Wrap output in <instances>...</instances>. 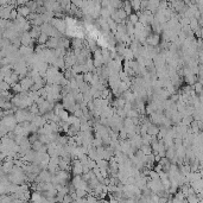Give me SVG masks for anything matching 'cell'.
Returning <instances> with one entry per match:
<instances>
[{"label":"cell","instance_id":"7a4b0ae2","mask_svg":"<svg viewBox=\"0 0 203 203\" xmlns=\"http://www.w3.org/2000/svg\"><path fill=\"white\" fill-rule=\"evenodd\" d=\"M19 83L22 84L24 92H30L31 87H32L33 84H35V82H33V80H32L31 77H25V78H23L22 81H20Z\"/></svg>","mask_w":203,"mask_h":203},{"label":"cell","instance_id":"6da1fadb","mask_svg":"<svg viewBox=\"0 0 203 203\" xmlns=\"http://www.w3.org/2000/svg\"><path fill=\"white\" fill-rule=\"evenodd\" d=\"M146 42H147V45H151L156 48V46H158V44L160 43V35L151 33V35L146 38Z\"/></svg>","mask_w":203,"mask_h":203},{"label":"cell","instance_id":"52a82bcc","mask_svg":"<svg viewBox=\"0 0 203 203\" xmlns=\"http://www.w3.org/2000/svg\"><path fill=\"white\" fill-rule=\"evenodd\" d=\"M31 200H32V202H35V203H42L43 195L40 192H38V191H35V192H32V195H31Z\"/></svg>","mask_w":203,"mask_h":203},{"label":"cell","instance_id":"4fadbf2b","mask_svg":"<svg viewBox=\"0 0 203 203\" xmlns=\"http://www.w3.org/2000/svg\"><path fill=\"white\" fill-rule=\"evenodd\" d=\"M14 94H20V93H23L24 90H23V87H22V84L20 83H16V84H13L12 86V89H11Z\"/></svg>","mask_w":203,"mask_h":203},{"label":"cell","instance_id":"d6986e66","mask_svg":"<svg viewBox=\"0 0 203 203\" xmlns=\"http://www.w3.org/2000/svg\"><path fill=\"white\" fill-rule=\"evenodd\" d=\"M117 114H118V115L121 118V119H126L127 118V113L124 111V109H117Z\"/></svg>","mask_w":203,"mask_h":203},{"label":"cell","instance_id":"30bf717a","mask_svg":"<svg viewBox=\"0 0 203 203\" xmlns=\"http://www.w3.org/2000/svg\"><path fill=\"white\" fill-rule=\"evenodd\" d=\"M125 12L127 13V16L130 17L132 13H133V9H132V5H131V1H124V7Z\"/></svg>","mask_w":203,"mask_h":203},{"label":"cell","instance_id":"ffe728a7","mask_svg":"<svg viewBox=\"0 0 203 203\" xmlns=\"http://www.w3.org/2000/svg\"><path fill=\"white\" fill-rule=\"evenodd\" d=\"M195 89H196V92H197V93L202 92V84L201 83H196L195 84Z\"/></svg>","mask_w":203,"mask_h":203},{"label":"cell","instance_id":"5b68a950","mask_svg":"<svg viewBox=\"0 0 203 203\" xmlns=\"http://www.w3.org/2000/svg\"><path fill=\"white\" fill-rule=\"evenodd\" d=\"M159 130H160V126H157V125H151L148 127V131H147V134L152 135V137H157L158 133H159Z\"/></svg>","mask_w":203,"mask_h":203},{"label":"cell","instance_id":"ba28073f","mask_svg":"<svg viewBox=\"0 0 203 203\" xmlns=\"http://www.w3.org/2000/svg\"><path fill=\"white\" fill-rule=\"evenodd\" d=\"M140 150L143 151L144 154H146V156H150V154L153 153L152 147H151V144H143V145H141V147H140Z\"/></svg>","mask_w":203,"mask_h":203},{"label":"cell","instance_id":"9c48e42d","mask_svg":"<svg viewBox=\"0 0 203 203\" xmlns=\"http://www.w3.org/2000/svg\"><path fill=\"white\" fill-rule=\"evenodd\" d=\"M126 48H127V46H126L124 43H118V44L115 45V49H117L118 55L124 56V53H125V51H126Z\"/></svg>","mask_w":203,"mask_h":203},{"label":"cell","instance_id":"ac0fdd59","mask_svg":"<svg viewBox=\"0 0 203 203\" xmlns=\"http://www.w3.org/2000/svg\"><path fill=\"white\" fill-rule=\"evenodd\" d=\"M76 195L78 196L80 198H86L87 191H86V190H82V189H76Z\"/></svg>","mask_w":203,"mask_h":203},{"label":"cell","instance_id":"5bb4252c","mask_svg":"<svg viewBox=\"0 0 203 203\" xmlns=\"http://www.w3.org/2000/svg\"><path fill=\"white\" fill-rule=\"evenodd\" d=\"M128 20H130V22H131L133 25H135L137 23H139V17L137 16V13H135V12H133L132 14H131L130 17H128Z\"/></svg>","mask_w":203,"mask_h":203},{"label":"cell","instance_id":"2e32d148","mask_svg":"<svg viewBox=\"0 0 203 203\" xmlns=\"http://www.w3.org/2000/svg\"><path fill=\"white\" fill-rule=\"evenodd\" d=\"M43 145H44V144H43V143H40V141L38 140V141H36V143H33V144H32V150L35 151V152H38V151L40 150V148L43 147Z\"/></svg>","mask_w":203,"mask_h":203},{"label":"cell","instance_id":"7c38bea8","mask_svg":"<svg viewBox=\"0 0 203 203\" xmlns=\"http://www.w3.org/2000/svg\"><path fill=\"white\" fill-rule=\"evenodd\" d=\"M59 118H61V121H64V123H67L68 121V119H69V117H70V113L68 112V111H62L59 113V115H58Z\"/></svg>","mask_w":203,"mask_h":203},{"label":"cell","instance_id":"9a60e30c","mask_svg":"<svg viewBox=\"0 0 203 203\" xmlns=\"http://www.w3.org/2000/svg\"><path fill=\"white\" fill-rule=\"evenodd\" d=\"M0 89H1V92L11 90V89H12V87H11L7 82H5V81H1V82H0Z\"/></svg>","mask_w":203,"mask_h":203},{"label":"cell","instance_id":"277c9868","mask_svg":"<svg viewBox=\"0 0 203 203\" xmlns=\"http://www.w3.org/2000/svg\"><path fill=\"white\" fill-rule=\"evenodd\" d=\"M18 11V14L19 16H22V17H25V18H28L30 16V13H31V10L28 7V6H19V7L17 9Z\"/></svg>","mask_w":203,"mask_h":203},{"label":"cell","instance_id":"e0dca14e","mask_svg":"<svg viewBox=\"0 0 203 203\" xmlns=\"http://www.w3.org/2000/svg\"><path fill=\"white\" fill-rule=\"evenodd\" d=\"M93 75L94 74L93 72H87V74H83V76H84V82L87 83H92V81H93Z\"/></svg>","mask_w":203,"mask_h":203},{"label":"cell","instance_id":"3957f363","mask_svg":"<svg viewBox=\"0 0 203 203\" xmlns=\"http://www.w3.org/2000/svg\"><path fill=\"white\" fill-rule=\"evenodd\" d=\"M58 43H59V38L50 37L48 43H46V48L50 49V50H56V49H58Z\"/></svg>","mask_w":203,"mask_h":203},{"label":"cell","instance_id":"8fae6325","mask_svg":"<svg viewBox=\"0 0 203 203\" xmlns=\"http://www.w3.org/2000/svg\"><path fill=\"white\" fill-rule=\"evenodd\" d=\"M131 5H132V9H133L134 12L141 11V1H138V0H132Z\"/></svg>","mask_w":203,"mask_h":203},{"label":"cell","instance_id":"8992f818","mask_svg":"<svg viewBox=\"0 0 203 203\" xmlns=\"http://www.w3.org/2000/svg\"><path fill=\"white\" fill-rule=\"evenodd\" d=\"M93 59L96 61V62H100V63H103V57H102V51H101V49H98L96 51L93 52Z\"/></svg>","mask_w":203,"mask_h":203}]
</instances>
